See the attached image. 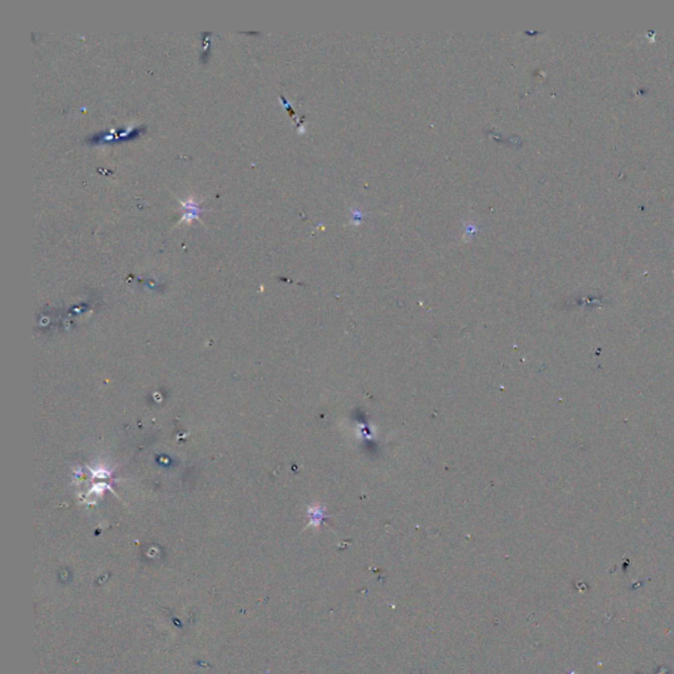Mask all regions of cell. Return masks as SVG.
I'll use <instances>...</instances> for the list:
<instances>
[{
    "instance_id": "3957f363",
    "label": "cell",
    "mask_w": 674,
    "mask_h": 674,
    "mask_svg": "<svg viewBox=\"0 0 674 674\" xmlns=\"http://www.w3.org/2000/svg\"><path fill=\"white\" fill-rule=\"evenodd\" d=\"M477 227L473 224V222H466L465 224V230H464V237H465V240H472V237L474 236L477 233Z\"/></svg>"
},
{
    "instance_id": "6da1fadb",
    "label": "cell",
    "mask_w": 674,
    "mask_h": 674,
    "mask_svg": "<svg viewBox=\"0 0 674 674\" xmlns=\"http://www.w3.org/2000/svg\"><path fill=\"white\" fill-rule=\"evenodd\" d=\"M183 207H184V211H186V215H184V219H186V220H191L192 217H196L199 212L202 211V209L199 208L198 205L192 202L191 199H190L187 203H184Z\"/></svg>"
},
{
    "instance_id": "7a4b0ae2",
    "label": "cell",
    "mask_w": 674,
    "mask_h": 674,
    "mask_svg": "<svg viewBox=\"0 0 674 674\" xmlns=\"http://www.w3.org/2000/svg\"><path fill=\"white\" fill-rule=\"evenodd\" d=\"M349 213H351V219H349V221H351V224H353V226H357V224H360L362 220L365 219V211L361 208H357V207H353V208L349 211Z\"/></svg>"
}]
</instances>
